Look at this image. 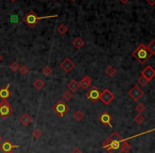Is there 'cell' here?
<instances>
[{
  "label": "cell",
  "mask_w": 155,
  "mask_h": 153,
  "mask_svg": "<svg viewBox=\"0 0 155 153\" xmlns=\"http://www.w3.org/2000/svg\"><path fill=\"white\" fill-rule=\"evenodd\" d=\"M137 136H140V134L138 135H135V136H131L129 138H121L119 135V133L116 131H114L113 133L111 134L109 138L106 139L105 142H102V147L104 149L108 151L109 153H120V147H121V144L123 142H127L129 139L131 138H134V137H137Z\"/></svg>",
  "instance_id": "cell-1"
},
{
  "label": "cell",
  "mask_w": 155,
  "mask_h": 153,
  "mask_svg": "<svg viewBox=\"0 0 155 153\" xmlns=\"http://www.w3.org/2000/svg\"><path fill=\"white\" fill-rule=\"evenodd\" d=\"M55 17H58V15H50V16H37L34 11H30V12H28L25 16H23L22 20H23V22H25L28 27H30V28H34L35 25L39 21V20L48 19V18H55Z\"/></svg>",
  "instance_id": "cell-2"
},
{
  "label": "cell",
  "mask_w": 155,
  "mask_h": 153,
  "mask_svg": "<svg viewBox=\"0 0 155 153\" xmlns=\"http://www.w3.org/2000/svg\"><path fill=\"white\" fill-rule=\"evenodd\" d=\"M132 56H133L140 64H144V63L152 56V54H151V52L148 50V48L146 45L140 44L138 47L133 51Z\"/></svg>",
  "instance_id": "cell-3"
},
{
  "label": "cell",
  "mask_w": 155,
  "mask_h": 153,
  "mask_svg": "<svg viewBox=\"0 0 155 153\" xmlns=\"http://www.w3.org/2000/svg\"><path fill=\"white\" fill-rule=\"evenodd\" d=\"M52 110L54 111V113H55L58 117H61L62 118V117H64L66 115L67 112L69 111V106L67 105L65 102H63V100H58V102L52 106Z\"/></svg>",
  "instance_id": "cell-4"
},
{
  "label": "cell",
  "mask_w": 155,
  "mask_h": 153,
  "mask_svg": "<svg viewBox=\"0 0 155 153\" xmlns=\"http://www.w3.org/2000/svg\"><path fill=\"white\" fill-rule=\"evenodd\" d=\"M12 112H13V109H12L11 104L6 100H2V102L0 103V117L2 119H6L12 114Z\"/></svg>",
  "instance_id": "cell-5"
},
{
  "label": "cell",
  "mask_w": 155,
  "mask_h": 153,
  "mask_svg": "<svg viewBox=\"0 0 155 153\" xmlns=\"http://www.w3.org/2000/svg\"><path fill=\"white\" fill-rule=\"evenodd\" d=\"M115 99V95L109 90V89L105 88L103 92H101V95H100V100L102 101L105 105H108L112 101Z\"/></svg>",
  "instance_id": "cell-6"
},
{
  "label": "cell",
  "mask_w": 155,
  "mask_h": 153,
  "mask_svg": "<svg viewBox=\"0 0 155 153\" xmlns=\"http://www.w3.org/2000/svg\"><path fill=\"white\" fill-rule=\"evenodd\" d=\"M129 96H130L134 101H138L142 96H144V90L139 88V86L135 85L129 90Z\"/></svg>",
  "instance_id": "cell-7"
},
{
  "label": "cell",
  "mask_w": 155,
  "mask_h": 153,
  "mask_svg": "<svg viewBox=\"0 0 155 153\" xmlns=\"http://www.w3.org/2000/svg\"><path fill=\"white\" fill-rule=\"evenodd\" d=\"M100 95H101V92L100 89L97 88V87H92L90 90H89L87 94H86V98L89 99L92 102H97L98 100L100 99Z\"/></svg>",
  "instance_id": "cell-8"
},
{
  "label": "cell",
  "mask_w": 155,
  "mask_h": 153,
  "mask_svg": "<svg viewBox=\"0 0 155 153\" xmlns=\"http://www.w3.org/2000/svg\"><path fill=\"white\" fill-rule=\"evenodd\" d=\"M141 75L144 77V78H147L149 81L153 80L155 78V69L152 66L144 67V69H142V71H141Z\"/></svg>",
  "instance_id": "cell-9"
},
{
  "label": "cell",
  "mask_w": 155,
  "mask_h": 153,
  "mask_svg": "<svg viewBox=\"0 0 155 153\" xmlns=\"http://www.w3.org/2000/svg\"><path fill=\"white\" fill-rule=\"evenodd\" d=\"M61 68L65 71V73H70V71L75 68V63H73L69 58H66L61 63Z\"/></svg>",
  "instance_id": "cell-10"
},
{
  "label": "cell",
  "mask_w": 155,
  "mask_h": 153,
  "mask_svg": "<svg viewBox=\"0 0 155 153\" xmlns=\"http://www.w3.org/2000/svg\"><path fill=\"white\" fill-rule=\"evenodd\" d=\"M1 150L3 151V152H10V151H12L14 148H19V146L18 145H13L11 142H9V140H4V142H2V144H1Z\"/></svg>",
  "instance_id": "cell-11"
},
{
  "label": "cell",
  "mask_w": 155,
  "mask_h": 153,
  "mask_svg": "<svg viewBox=\"0 0 155 153\" xmlns=\"http://www.w3.org/2000/svg\"><path fill=\"white\" fill-rule=\"evenodd\" d=\"M99 119H100V122L102 123V125H108L109 128H112V123H111L112 117H111V115L108 114V113H103V114L100 116Z\"/></svg>",
  "instance_id": "cell-12"
},
{
  "label": "cell",
  "mask_w": 155,
  "mask_h": 153,
  "mask_svg": "<svg viewBox=\"0 0 155 153\" xmlns=\"http://www.w3.org/2000/svg\"><path fill=\"white\" fill-rule=\"evenodd\" d=\"M92 78L88 77V75H85V77L80 81V86L84 89H87L90 85H92Z\"/></svg>",
  "instance_id": "cell-13"
},
{
  "label": "cell",
  "mask_w": 155,
  "mask_h": 153,
  "mask_svg": "<svg viewBox=\"0 0 155 153\" xmlns=\"http://www.w3.org/2000/svg\"><path fill=\"white\" fill-rule=\"evenodd\" d=\"M79 87H80V83L75 80H71L67 83V88H68V90L71 93L77 92L78 89H79Z\"/></svg>",
  "instance_id": "cell-14"
},
{
  "label": "cell",
  "mask_w": 155,
  "mask_h": 153,
  "mask_svg": "<svg viewBox=\"0 0 155 153\" xmlns=\"http://www.w3.org/2000/svg\"><path fill=\"white\" fill-rule=\"evenodd\" d=\"M9 87H10V84H8L6 87H3V88L0 89V98L2 99V100H6L10 95H11V93L9 90Z\"/></svg>",
  "instance_id": "cell-15"
},
{
  "label": "cell",
  "mask_w": 155,
  "mask_h": 153,
  "mask_svg": "<svg viewBox=\"0 0 155 153\" xmlns=\"http://www.w3.org/2000/svg\"><path fill=\"white\" fill-rule=\"evenodd\" d=\"M19 121H20V123H21L22 125L28 127V125L31 123V121H32V118H31V117L29 116L28 114H23L22 116H20Z\"/></svg>",
  "instance_id": "cell-16"
},
{
  "label": "cell",
  "mask_w": 155,
  "mask_h": 153,
  "mask_svg": "<svg viewBox=\"0 0 155 153\" xmlns=\"http://www.w3.org/2000/svg\"><path fill=\"white\" fill-rule=\"evenodd\" d=\"M72 44H73V46H75L77 49H81V48H82L84 45H85V43H84V41L81 38V37H75V38L73 39Z\"/></svg>",
  "instance_id": "cell-17"
},
{
  "label": "cell",
  "mask_w": 155,
  "mask_h": 153,
  "mask_svg": "<svg viewBox=\"0 0 155 153\" xmlns=\"http://www.w3.org/2000/svg\"><path fill=\"white\" fill-rule=\"evenodd\" d=\"M120 151L123 153H129L131 151V145L127 142H123L120 147Z\"/></svg>",
  "instance_id": "cell-18"
},
{
  "label": "cell",
  "mask_w": 155,
  "mask_h": 153,
  "mask_svg": "<svg viewBox=\"0 0 155 153\" xmlns=\"http://www.w3.org/2000/svg\"><path fill=\"white\" fill-rule=\"evenodd\" d=\"M144 119H146V118H144V116L142 114H137L134 117V121H135L137 125H141V123L144 121Z\"/></svg>",
  "instance_id": "cell-19"
},
{
  "label": "cell",
  "mask_w": 155,
  "mask_h": 153,
  "mask_svg": "<svg viewBox=\"0 0 155 153\" xmlns=\"http://www.w3.org/2000/svg\"><path fill=\"white\" fill-rule=\"evenodd\" d=\"M34 87H35L36 89H42L43 87H44L45 83H44V81L41 80V79H37V80L34 81V83H33Z\"/></svg>",
  "instance_id": "cell-20"
},
{
  "label": "cell",
  "mask_w": 155,
  "mask_h": 153,
  "mask_svg": "<svg viewBox=\"0 0 155 153\" xmlns=\"http://www.w3.org/2000/svg\"><path fill=\"white\" fill-rule=\"evenodd\" d=\"M73 118H75L77 121H81V120H83L84 119V114H83V112H81V111H77L73 114Z\"/></svg>",
  "instance_id": "cell-21"
},
{
  "label": "cell",
  "mask_w": 155,
  "mask_h": 153,
  "mask_svg": "<svg viewBox=\"0 0 155 153\" xmlns=\"http://www.w3.org/2000/svg\"><path fill=\"white\" fill-rule=\"evenodd\" d=\"M105 73L108 75V77H114L115 73H116V69H115V67L113 66H108L105 70Z\"/></svg>",
  "instance_id": "cell-22"
},
{
  "label": "cell",
  "mask_w": 155,
  "mask_h": 153,
  "mask_svg": "<svg viewBox=\"0 0 155 153\" xmlns=\"http://www.w3.org/2000/svg\"><path fill=\"white\" fill-rule=\"evenodd\" d=\"M137 82H138L139 85H141V86H146V85H148V83H149L150 81L148 80L147 78H144V77H142V75H141L140 78L137 80Z\"/></svg>",
  "instance_id": "cell-23"
},
{
  "label": "cell",
  "mask_w": 155,
  "mask_h": 153,
  "mask_svg": "<svg viewBox=\"0 0 155 153\" xmlns=\"http://www.w3.org/2000/svg\"><path fill=\"white\" fill-rule=\"evenodd\" d=\"M148 50L150 51V52H151V54H155V39H153L152 42L150 43L149 45H148Z\"/></svg>",
  "instance_id": "cell-24"
},
{
  "label": "cell",
  "mask_w": 155,
  "mask_h": 153,
  "mask_svg": "<svg viewBox=\"0 0 155 153\" xmlns=\"http://www.w3.org/2000/svg\"><path fill=\"white\" fill-rule=\"evenodd\" d=\"M58 33L60 34H66L67 31H68V28H67L66 25H63V23H62L61 26H58Z\"/></svg>",
  "instance_id": "cell-25"
},
{
  "label": "cell",
  "mask_w": 155,
  "mask_h": 153,
  "mask_svg": "<svg viewBox=\"0 0 155 153\" xmlns=\"http://www.w3.org/2000/svg\"><path fill=\"white\" fill-rule=\"evenodd\" d=\"M135 110H136L137 112H138V114H141V113H142V112H144V110H146V106H144V103H140V102H139L138 104L136 105Z\"/></svg>",
  "instance_id": "cell-26"
},
{
  "label": "cell",
  "mask_w": 155,
  "mask_h": 153,
  "mask_svg": "<svg viewBox=\"0 0 155 153\" xmlns=\"http://www.w3.org/2000/svg\"><path fill=\"white\" fill-rule=\"evenodd\" d=\"M72 97H73V95H72V93L69 92V90H67V92H65L63 94V98L65 99L66 101H69L72 99Z\"/></svg>",
  "instance_id": "cell-27"
},
{
  "label": "cell",
  "mask_w": 155,
  "mask_h": 153,
  "mask_svg": "<svg viewBox=\"0 0 155 153\" xmlns=\"http://www.w3.org/2000/svg\"><path fill=\"white\" fill-rule=\"evenodd\" d=\"M19 64L17 63L16 61L15 62H13L11 65H10V68H11V70L12 71H17V70H19Z\"/></svg>",
  "instance_id": "cell-28"
},
{
  "label": "cell",
  "mask_w": 155,
  "mask_h": 153,
  "mask_svg": "<svg viewBox=\"0 0 155 153\" xmlns=\"http://www.w3.org/2000/svg\"><path fill=\"white\" fill-rule=\"evenodd\" d=\"M43 73H44L45 75H51V73H52V69L50 68L49 66H46L43 68Z\"/></svg>",
  "instance_id": "cell-29"
},
{
  "label": "cell",
  "mask_w": 155,
  "mask_h": 153,
  "mask_svg": "<svg viewBox=\"0 0 155 153\" xmlns=\"http://www.w3.org/2000/svg\"><path fill=\"white\" fill-rule=\"evenodd\" d=\"M19 71L21 75H27V73L30 71V69H29V67L28 66H26V65H23V66L19 67Z\"/></svg>",
  "instance_id": "cell-30"
},
{
  "label": "cell",
  "mask_w": 155,
  "mask_h": 153,
  "mask_svg": "<svg viewBox=\"0 0 155 153\" xmlns=\"http://www.w3.org/2000/svg\"><path fill=\"white\" fill-rule=\"evenodd\" d=\"M32 135H33V137L35 139H37V138H39V137L42 136V132L39 131L38 129H35L33 131V133H32Z\"/></svg>",
  "instance_id": "cell-31"
},
{
  "label": "cell",
  "mask_w": 155,
  "mask_h": 153,
  "mask_svg": "<svg viewBox=\"0 0 155 153\" xmlns=\"http://www.w3.org/2000/svg\"><path fill=\"white\" fill-rule=\"evenodd\" d=\"M11 20H12V22H17L18 21V16H17V15H12Z\"/></svg>",
  "instance_id": "cell-32"
},
{
  "label": "cell",
  "mask_w": 155,
  "mask_h": 153,
  "mask_svg": "<svg viewBox=\"0 0 155 153\" xmlns=\"http://www.w3.org/2000/svg\"><path fill=\"white\" fill-rule=\"evenodd\" d=\"M71 153H82V150L81 149H79V148H73V150H72Z\"/></svg>",
  "instance_id": "cell-33"
},
{
  "label": "cell",
  "mask_w": 155,
  "mask_h": 153,
  "mask_svg": "<svg viewBox=\"0 0 155 153\" xmlns=\"http://www.w3.org/2000/svg\"><path fill=\"white\" fill-rule=\"evenodd\" d=\"M147 2L150 6H155V0H147Z\"/></svg>",
  "instance_id": "cell-34"
},
{
  "label": "cell",
  "mask_w": 155,
  "mask_h": 153,
  "mask_svg": "<svg viewBox=\"0 0 155 153\" xmlns=\"http://www.w3.org/2000/svg\"><path fill=\"white\" fill-rule=\"evenodd\" d=\"M119 1L122 3V4H125V3H127V2H129V0H119Z\"/></svg>",
  "instance_id": "cell-35"
},
{
  "label": "cell",
  "mask_w": 155,
  "mask_h": 153,
  "mask_svg": "<svg viewBox=\"0 0 155 153\" xmlns=\"http://www.w3.org/2000/svg\"><path fill=\"white\" fill-rule=\"evenodd\" d=\"M6 153H15V152H13V151H10V152H6Z\"/></svg>",
  "instance_id": "cell-36"
},
{
  "label": "cell",
  "mask_w": 155,
  "mask_h": 153,
  "mask_svg": "<svg viewBox=\"0 0 155 153\" xmlns=\"http://www.w3.org/2000/svg\"><path fill=\"white\" fill-rule=\"evenodd\" d=\"M1 60H2V56H0V62H1Z\"/></svg>",
  "instance_id": "cell-37"
},
{
  "label": "cell",
  "mask_w": 155,
  "mask_h": 153,
  "mask_svg": "<svg viewBox=\"0 0 155 153\" xmlns=\"http://www.w3.org/2000/svg\"><path fill=\"white\" fill-rule=\"evenodd\" d=\"M0 142H1V136H0Z\"/></svg>",
  "instance_id": "cell-38"
},
{
  "label": "cell",
  "mask_w": 155,
  "mask_h": 153,
  "mask_svg": "<svg viewBox=\"0 0 155 153\" xmlns=\"http://www.w3.org/2000/svg\"><path fill=\"white\" fill-rule=\"evenodd\" d=\"M71 1H75V0H71Z\"/></svg>",
  "instance_id": "cell-39"
},
{
  "label": "cell",
  "mask_w": 155,
  "mask_h": 153,
  "mask_svg": "<svg viewBox=\"0 0 155 153\" xmlns=\"http://www.w3.org/2000/svg\"><path fill=\"white\" fill-rule=\"evenodd\" d=\"M11 1H15V0H11Z\"/></svg>",
  "instance_id": "cell-40"
}]
</instances>
